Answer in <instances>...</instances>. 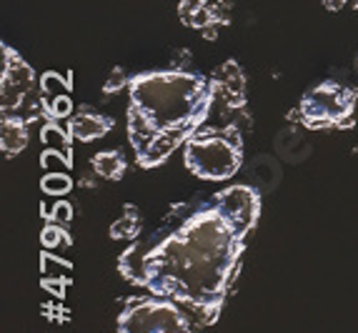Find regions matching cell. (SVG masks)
<instances>
[{
  "label": "cell",
  "mask_w": 358,
  "mask_h": 333,
  "mask_svg": "<svg viewBox=\"0 0 358 333\" xmlns=\"http://www.w3.org/2000/svg\"><path fill=\"white\" fill-rule=\"evenodd\" d=\"M261 215V196L253 185H231L210 201L188 206L171 231L155 241H138L120 256L118 268L133 283L166 296L213 323L231 293L245 241Z\"/></svg>",
  "instance_id": "1"
},
{
  "label": "cell",
  "mask_w": 358,
  "mask_h": 333,
  "mask_svg": "<svg viewBox=\"0 0 358 333\" xmlns=\"http://www.w3.org/2000/svg\"><path fill=\"white\" fill-rule=\"evenodd\" d=\"M128 141L141 168H155L210 118V78L191 71H150L131 78Z\"/></svg>",
  "instance_id": "2"
},
{
  "label": "cell",
  "mask_w": 358,
  "mask_h": 333,
  "mask_svg": "<svg viewBox=\"0 0 358 333\" xmlns=\"http://www.w3.org/2000/svg\"><path fill=\"white\" fill-rule=\"evenodd\" d=\"M185 166L203 180H228L243 166V136L236 123L206 120L183 146Z\"/></svg>",
  "instance_id": "3"
},
{
  "label": "cell",
  "mask_w": 358,
  "mask_h": 333,
  "mask_svg": "<svg viewBox=\"0 0 358 333\" xmlns=\"http://www.w3.org/2000/svg\"><path fill=\"white\" fill-rule=\"evenodd\" d=\"M0 50H3V71H0L3 115L33 123L41 113L45 115L43 93H36V71L8 43H0Z\"/></svg>",
  "instance_id": "4"
},
{
  "label": "cell",
  "mask_w": 358,
  "mask_h": 333,
  "mask_svg": "<svg viewBox=\"0 0 358 333\" xmlns=\"http://www.w3.org/2000/svg\"><path fill=\"white\" fill-rule=\"evenodd\" d=\"M118 333H193V326L178 301L150 293L128 301L118 316Z\"/></svg>",
  "instance_id": "5"
},
{
  "label": "cell",
  "mask_w": 358,
  "mask_h": 333,
  "mask_svg": "<svg viewBox=\"0 0 358 333\" xmlns=\"http://www.w3.org/2000/svg\"><path fill=\"white\" fill-rule=\"evenodd\" d=\"M358 93L346 85L326 80L310 88L301 101V123L310 131H329V128H348L353 125Z\"/></svg>",
  "instance_id": "6"
},
{
  "label": "cell",
  "mask_w": 358,
  "mask_h": 333,
  "mask_svg": "<svg viewBox=\"0 0 358 333\" xmlns=\"http://www.w3.org/2000/svg\"><path fill=\"white\" fill-rule=\"evenodd\" d=\"M213 101L231 111H243L245 106V76L236 60H226L210 73Z\"/></svg>",
  "instance_id": "7"
},
{
  "label": "cell",
  "mask_w": 358,
  "mask_h": 333,
  "mask_svg": "<svg viewBox=\"0 0 358 333\" xmlns=\"http://www.w3.org/2000/svg\"><path fill=\"white\" fill-rule=\"evenodd\" d=\"M110 128H113V120L101 115L98 111H93V108H80L78 113H73L71 125H68V131L73 133V138L80 143L98 141V138L106 136Z\"/></svg>",
  "instance_id": "8"
},
{
  "label": "cell",
  "mask_w": 358,
  "mask_h": 333,
  "mask_svg": "<svg viewBox=\"0 0 358 333\" xmlns=\"http://www.w3.org/2000/svg\"><path fill=\"white\" fill-rule=\"evenodd\" d=\"M28 125L30 123H25L20 118L3 115V123H0V146H3V153L18 155L28 146Z\"/></svg>",
  "instance_id": "9"
},
{
  "label": "cell",
  "mask_w": 358,
  "mask_h": 333,
  "mask_svg": "<svg viewBox=\"0 0 358 333\" xmlns=\"http://www.w3.org/2000/svg\"><path fill=\"white\" fill-rule=\"evenodd\" d=\"M41 141H43V146H45V148L58 150V153L73 166V146H71L73 133L66 131V128H60L58 120H48V123L43 125Z\"/></svg>",
  "instance_id": "10"
},
{
  "label": "cell",
  "mask_w": 358,
  "mask_h": 333,
  "mask_svg": "<svg viewBox=\"0 0 358 333\" xmlns=\"http://www.w3.org/2000/svg\"><path fill=\"white\" fill-rule=\"evenodd\" d=\"M90 163H93V171H96L101 178H108V180H120L128 166L123 153H118V150H101V153L93 155Z\"/></svg>",
  "instance_id": "11"
},
{
  "label": "cell",
  "mask_w": 358,
  "mask_h": 333,
  "mask_svg": "<svg viewBox=\"0 0 358 333\" xmlns=\"http://www.w3.org/2000/svg\"><path fill=\"white\" fill-rule=\"evenodd\" d=\"M141 215H138V211L133 208V206H126V215L120 220H115L113 226H110V238H115V241H120V238H126V241H131V238H138L141 236Z\"/></svg>",
  "instance_id": "12"
},
{
  "label": "cell",
  "mask_w": 358,
  "mask_h": 333,
  "mask_svg": "<svg viewBox=\"0 0 358 333\" xmlns=\"http://www.w3.org/2000/svg\"><path fill=\"white\" fill-rule=\"evenodd\" d=\"M73 90V78H63L58 73H45L41 78V93L43 98H55V95H66Z\"/></svg>",
  "instance_id": "13"
},
{
  "label": "cell",
  "mask_w": 358,
  "mask_h": 333,
  "mask_svg": "<svg viewBox=\"0 0 358 333\" xmlns=\"http://www.w3.org/2000/svg\"><path fill=\"white\" fill-rule=\"evenodd\" d=\"M41 188L48 196H66L73 190V180L66 173H45L41 178Z\"/></svg>",
  "instance_id": "14"
},
{
  "label": "cell",
  "mask_w": 358,
  "mask_h": 333,
  "mask_svg": "<svg viewBox=\"0 0 358 333\" xmlns=\"http://www.w3.org/2000/svg\"><path fill=\"white\" fill-rule=\"evenodd\" d=\"M43 108H45V118L48 120H60L73 113V101L68 93L55 95V98H43Z\"/></svg>",
  "instance_id": "15"
},
{
  "label": "cell",
  "mask_w": 358,
  "mask_h": 333,
  "mask_svg": "<svg viewBox=\"0 0 358 333\" xmlns=\"http://www.w3.org/2000/svg\"><path fill=\"white\" fill-rule=\"evenodd\" d=\"M128 85H131V78H128V73L123 71V68H113V71H110V76H108L106 85H103V90H106L108 95H113V93H118V90L128 88Z\"/></svg>",
  "instance_id": "16"
},
{
  "label": "cell",
  "mask_w": 358,
  "mask_h": 333,
  "mask_svg": "<svg viewBox=\"0 0 358 333\" xmlns=\"http://www.w3.org/2000/svg\"><path fill=\"white\" fill-rule=\"evenodd\" d=\"M41 241H43V246H45V248H55V246H60L63 241H66V231H63L58 223H53V220H50L48 226L43 228Z\"/></svg>",
  "instance_id": "17"
},
{
  "label": "cell",
  "mask_w": 358,
  "mask_h": 333,
  "mask_svg": "<svg viewBox=\"0 0 358 333\" xmlns=\"http://www.w3.org/2000/svg\"><path fill=\"white\" fill-rule=\"evenodd\" d=\"M71 218H73L71 203H66V201L55 203L53 213H50V220H53V223H71Z\"/></svg>",
  "instance_id": "18"
},
{
  "label": "cell",
  "mask_w": 358,
  "mask_h": 333,
  "mask_svg": "<svg viewBox=\"0 0 358 333\" xmlns=\"http://www.w3.org/2000/svg\"><path fill=\"white\" fill-rule=\"evenodd\" d=\"M348 0H323V8L326 10H331V13H338V10H343V6H346Z\"/></svg>",
  "instance_id": "19"
},
{
  "label": "cell",
  "mask_w": 358,
  "mask_h": 333,
  "mask_svg": "<svg viewBox=\"0 0 358 333\" xmlns=\"http://www.w3.org/2000/svg\"><path fill=\"white\" fill-rule=\"evenodd\" d=\"M351 6H353V8H356V10H358V0H351Z\"/></svg>",
  "instance_id": "20"
}]
</instances>
